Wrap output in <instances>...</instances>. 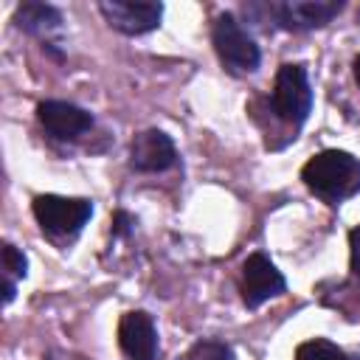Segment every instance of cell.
<instances>
[{
	"label": "cell",
	"instance_id": "6da1fadb",
	"mask_svg": "<svg viewBox=\"0 0 360 360\" xmlns=\"http://www.w3.org/2000/svg\"><path fill=\"white\" fill-rule=\"evenodd\" d=\"M301 180L312 194L338 205L360 191V160L343 149H323L304 163Z\"/></svg>",
	"mask_w": 360,
	"mask_h": 360
},
{
	"label": "cell",
	"instance_id": "7a4b0ae2",
	"mask_svg": "<svg viewBox=\"0 0 360 360\" xmlns=\"http://www.w3.org/2000/svg\"><path fill=\"white\" fill-rule=\"evenodd\" d=\"M211 39L217 48V56L222 59V65L233 73H253L262 62L259 45L250 39V34L239 25V20L233 14H219L214 20L211 28Z\"/></svg>",
	"mask_w": 360,
	"mask_h": 360
},
{
	"label": "cell",
	"instance_id": "3957f363",
	"mask_svg": "<svg viewBox=\"0 0 360 360\" xmlns=\"http://www.w3.org/2000/svg\"><path fill=\"white\" fill-rule=\"evenodd\" d=\"M273 112L292 127H301L312 112V87L304 65H281L273 87Z\"/></svg>",
	"mask_w": 360,
	"mask_h": 360
},
{
	"label": "cell",
	"instance_id": "277c9868",
	"mask_svg": "<svg viewBox=\"0 0 360 360\" xmlns=\"http://www.w3.org/2000/svg\"><path fill=\"white\" fill-rule=\"evenodd\" d=\"M37 222L51 236H70L84 228L93 217V202L82 197H59V194H39L31 205Z\"/></svg>",
	"mask_w": 360,
	"mask_h": 360
},
{
	"label": "cell",
	"instance_id": "5b68a950",
	"mask_svg": "<svg viewBox=\"0 0 360 360\" xmlns=\"http://www.w3.org/2000/svg\"><path fill=\"white\" fill-rule=\"evenodd\" d=\"M98 11L110 22V28L127 37H141L155 31L163 17V6L155 0H101Z\"/></svg>",
	"mask_w": 360,
	"mask_h": 360
},
{
	"label": "cell",
	"instance_id": "8992f818",
	"mask_svg": "<svg viewBox=\"0 0 360 360\" xmlns=\"http://www.w3.org/2000/svg\"><path fill=\"white\" fill-rule=\"evenodd\" d=\"M284 287H287V281H284L281 270L264 253H250L245 259V264H242V298L250 309L281 295Z\"/></svg>",
	"mask_w": 360,
	"mask_h": 360
},
{
	"label": "cell",
	"instance_id": "52a82bcc",
	"mask_svg": "<svg viewBox=\"0 0 360 360\" xmlns=\"http://www.w3.org/2000/svg\"><path fill=\"white\" fill-rule=\"evenodd\" d=\"M37 118L42 124V129L56 138V141H76L79 135H84L93 127V115L70 101H39L37 104Z\"/></svg>",
	"mask_w": 360,
	"mask_h": 360
},
{
	"label": "cell",
	"instance_id": "ba28073f",
	"mask_svg": "<svg viewBox=\"0 0 360 360\" xmlns=\"http://www.w3.org/2000/svg\"><path fill=\"white\" fill-rule=\"evenodd\" d=\"M343 11L340 0H287L273 6V14L281 28L290 31H312L332 22Z\"/></svg>",
	"mask_w": 360,
	"mask_h": 360
},
{
	"label": "cell",
	"instance_id": "9c48e42d",
	"mask_svg": "<svg viewBox=\"0 0 360 360\" xmlns=\"http://www.w3.org/2000/svg\"><path fill=\"white\" fill-rule=\"evenodd\" d=\"M177 163L174 141L163 129H143L129 143V166L135 172H166Z\"/></svg>",
	"mask_w": 360,
	"mask_h": 360
},
{
	"label": "cell",
	"instance_id": "30bf717a",
	"mask_svg": "<svg viewBox=\"0 0 360 360\" xmlns=\"http://www.w3.org/2000/svg\"><path fill=\"white\" fill-rule=\"evenodd\" d=\"M118 346L129 360H155L158 357L155 321L141 309L124 312L118 321Z\"/></svg>",
	"mask_w": 360,
	"mask_h": 360
},
{
	"label": "cell",
	"instance_id": "8fae6325",
	"mask_svg": "<svg viewBox=\"0 0 360 360\" xmlns=\"http://www.w3.org/2000/svg\"><path fill=\"white\" fill-rule=\"evenodd\" d=\"M14 22H17V28L39 37L42 39V48H45L48 45V37L62 28V14H59V8L48 6V3H25V6L17 8Z\"/></svg>",
	"mask_w": 360,
	"mask_h": 360
},
{
	"label": "cell",
	"instance_id": "7c38bea8",
	"mask_svg": "<svg viewBox=\"0 0 360 360\" xmlns=\"http://www.w3.org/2000/svg\"><path fill=\"white\" fill-rule=\"evenodd\" d=\"M295 360H354V357H349L338 343L326 338H315L295 349Z\"/></svg>",
	"mask_w": 360,
	"mask_h": 360
},
{
	"label": "cell",
	"instance_id": "4fadbf2b",
	"mask_svg": "<svg viewBox=\"0 0 360 360\" xmlns=\"http://www.w3.org/2000/svg\"><path fill=\"white\" fill-rule=\"evenodd\" d=\"M0 256H3V270H6L3 278H11V281L25 278V273H28V259H25L22 250H17L11 242H3Z\"/></svg>",
	"mask_w": 360,
	"mask_h": 360
},
{
	"label": "cell",
	"instance_id": "5bb4252c",
	"mask_svg": "<svg viewBox=\"0 0 360 360\" xmlns=\"http://www.w3.org/2000/svg\"><path fill=\"white\" fill-rule=\"evenodd\" d=\"M188 360H233V349L222 340H200L191 346Z\"/></svg>",
	"mask_w": 360,
	"mask_h": 360
},
{
	"label": "cell",
	"instance_id": "9a60e30c",
	"mask_svg": "<svg viewBox=\"0 0 360 360\" xmlns=\"http://www.w3.org/2000/svg\"><path fill=\"white\" fill-rule=\"evenodd\" d=\"M349 264H352V276L360 281V225L349 231Z\"/></svg>",
	"mask_w": 360,
	"mask_h": 360
},
{
	"label": "cell",
	"instance_id": "2e32d148",
	"mask_svg": "<svg viewBox=\"0 0 360 360\" xmlns=\"http://www.w3.org/2000/svg\"><path fill=\"white\" fill-rule=\"evenodd\" d=\"M135 225V219L127 214V211H118L115 214V219H112V233H118V236H124V233H129V228Z\"/></svg>",
	"mask_w": 360,
	"mask_h": 360
},
{
	"label": "cell",
	"instance_id": "e0dca14e",
	"mask_svg": "<svg viewBox=\"0 0 360 360\" xmlns=\"http://www.w3.org/2000/svg\"><path fill=\"white\" fill-rule=\"evenodd\" d=\"M352 70H354V82H357V87H360V53L354 56V65H352Z\"/></svg>",
	"mask_w": 360,
	"mask_h": 360
}]
</instances>
